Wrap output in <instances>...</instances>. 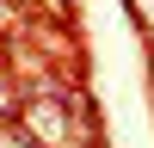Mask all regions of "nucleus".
Returning <instances> with one entry per match:
<instances>
[{"label":"nucleus","mask_w":154,"mask_h":148,"mask_svg":"<svg viewBox=\"0 0 154 148\" xmlns=\"http://www.w3.org/2000/svg\"><path fill=\"white\" fill-rule=\"evenodd\" d=\"M74 105H80L74 93H43V99H25L19 130L31 136L37 148H93V130L74 117Z\"/></svg>","instance_id":"1"},{"label":"nucleus","mask_w":154,"mask_h":148,"mask_svg":"<svg viewBox=\"0 0 154 148\" xmlns=\"http://www.w3.org/2000/svg\"><path fill=\"white\" fill-rule=\"evenodd\" d=\"M19 19H25L19 6H0V31H6V25H19Z\"/></svg>","instance_id":"2"}]
</instances>
